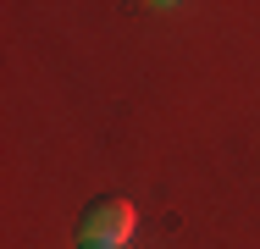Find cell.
I'll return each mask as SVG.
<instances>
[{"mask_svg":"<svg viewBox=\"0 0 260 249\" xmlns=\"http://www.w3.org/2000/svg\"><path fill=\"white\" fill-rule=\"evenodd\" d=\"M127 249H133V244H127Z\"/></svg>","mask_w":260,"mask_h":249,"instance_id":"cell-2","label":"cell"},{"mask_svg":"<svg viewBox=\"0 0 260 249\" xmlns=\"http://www.w3.org/2000/svg\"><path fill=\"white\" fill-rule=\"evenodd\" d=\"M133 227H139V210L127 199H94L78 222L83 249H127L133 244Z\"/></svg>","mask_w":260,"mask_h":249,"instance_id":"cell-1","label":"cell"}]
</instances>
